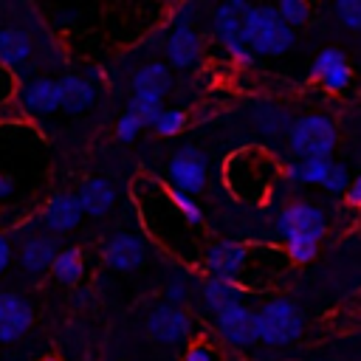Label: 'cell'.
Listing matches in <instances>:
<instances>
[{
    "instance_id": "obj_1",
    "label": "cell",
    "mask_w": 361,
    "mask_h": 361,
    "mask_svg": "<svg viewBox=\"0 0 361 361\" xmlns=\"http://www.w3.org/2000/svg\"><path fill=\"white\" fill-rule=\"evenodd\" d=\"M276 178H279V166L274 155H268L259 147H243L231 152L228 161L223 164V180L231 189V195L240 200H254V203L265 200Z\"/></svg>"
},
{
    "instance_id": "obj_2",
    "label": "cell",
    "mask_w": 361,
    "mask_h": 361,
    "mask_svg": "<svg viewBox=\"0 0 361 361\" xmlns=\"http://www.w3.org/2000/svg\"><path fill=\"white\" fill-rule=\"evenodd\" d=\"M296 31L288 28L274 6H248L243 14V45L257 56H279L288 48H293Z\"/></svg>"
},
{
    "instance_id": "obj_3",
    "label": "cell",
    "mask_w": 361,
    "mask_h": 361,
    "mask_svg": "<svg viewBox=\"0 0 361 361\" xmlns=\"http://www.w3.org/2000/svg\"><path fill=\"white\" fill-rule=\"evenodd\" d=\"M305 330V316L290 299H268L254 310V336L268 347H288Z\"/></svg>"
},
{
    "instance_id": "obj_4",
    "label": "cell",
    "mask_w": 361,
    "mask_h": 361,
    "mask_svg": "<svg viewBox=\"0 0 361 361\" xmlns=\"http://www.w3.org/2000/svg\"><path fill=\"white\" fill-rule=\"evenodd\" d=\"M336 141H338L336 124L324 113L299 116L288 127V147L296 158H330Z\"/></svg>"
},
{
    "instance_id": "obj_5",
    "label": "cell",
    "mask_w": 361,
    "mask_h": 361,
    "mask_svg": "<svg viewBox=\"0 0 361 361\" xmlns=\"http://www.w3.org/2000/svg\"><path fill=\"white\" fill-rule=\"evenodd\" d=\"M248 6H251L248 0H226L212 14V31L217 42L226 48L228 59L237 62L240 68L254 65V54L243 45V14L248 11Z\"/></svg>"
},
{
    "instance_id": "obj_6",
    "label": "cell",
    "mask_w": 361,
    "mask_h": 361,
    "mask_svg": "<svg viewBox=\"0 0 361 361\" xmlns=\"http://www.w3.org/2000/svg\"><path fill=\"white\" fill-rule=\"evenodd\" d=\"M276 234L282 237V243L285 240H307V243L319 245V240L327 234V217L316 203L293 200L279 212Z\"/></svg>"
},
{
    "instance_id": "obj_7",
    "label": "cell",
    "mask_w": 361,
    "mask_h": 361,
    "mask_svg": "<svg viewBox=\"0 0 361 361\" xmlns=\"http://www.w3.org/2000/svg\"><path fill=\"white\" fill-rule=\"evenodd\" d=\"M206 175H209L206 155L195 144H183L166 164L169 189H175L180 195H189V197H195L206 189Z\"/></svg>"
},
{
    "instance_id": "obj_8",
    "label": "cell",
    "mask_w": 361,
    "mask_h": 361,
    "mask_svg": "<svg viewBox=\"0 0 361 361\" xmlns=\"http://www.w3.org/2000/svg\"><path fill=\"white\" fill-rule=\"evenodd\" d=\"M14 104L23 116H51V113H56L59 110V85H56V79L34 76V79L20 82Z\"/></svg>"
},
{
    "instance_id": "obj_9",
    "label": "cell",
    "mask_w": 361,
    "mask_h": 361,
    "mask_svg": "<svg viewBox=\"0 0 361 361\" xmlns=\"http://www.w3.org/2000/svg\"><path fill=\"white\" fill-rule=\"evenodd\" d=\"M248 259V243H234V240H220L212 243L203 254V268L209 271V276L217 279H231L237 282L243 268Z\"/></svg>"
},
{
    "instance_id": "obj_10",
    "label": "cell",
    "mask_w": 361,
    "mask_h": 361,
    "mask_svg": "<svg viewBox=\"0 0 361 361\" xmlns=\"http://www.w3.org/2000/svg\"><path fill=\"white\" fill-rule=\"evenodd\" d=\"M147 333L161 344H183L192 333V319L183 307L158 305L147 316Z\"/></svg>"
},
{
    "instance_id": "obj_11",
    "label": "cell",
    "mask_w": 361,
    "mask_h": 361,
    "mask_svg": "<svg viewBox=\"0 0 361 361\" xmlns=\"http://www.w3.org/2000/svg\"><path fill=\"white\" fill-rule=\"evenodd\" d=\"M310 79L319 82L327 93H344L353 82V68L338 48H322L310 65Z\"/></svg>"
},
{
    "instance_id": "obj_12",
    "label": "cell",
    "mask_w": 361,
    "mask_h": 361,
    "mask_svg": "<svg viewBox=\"0 0 361 361\" xmlns=\"http://www.w3.org/2000/svg\"><path fill=\"white\" fill-rule=\"evenodd\" d=\"M34 324V310L28 299L17 293H0V341H20Z\"/></svg>"
},
{
    "instance_id": "obj_13",
    "label": "cell",
    "mask_w": 361,
    "mask_h": 361,
    "mask_svg": "<svg viewBox=\"0 0 361 361\" xmlns=\"http://www.w3.org/2000/svg\"><path fill=\"white\" fill-rule=\"evenodd\" d=\"M82 209L76 203V195L73 192H56L45 200L42 212H39V223L51 231V234H65V231H73L82 220Z\"/></svg>"
},
{
    "instance_id": "obj_14",
    "label": "cell",
    "mask_w": 361,
    "mask_h": 361,
    "mask_svg": "<svg viewBox=\"0 0 361 361\" xmlns=\"http://www.w3.org/2000/svg\"><path fill=\"white\" fill-rule=\"evenodd\" d=\"M214 327H217V333L231 347H251V344H257L254 310L245 307V305H234V307H226V310L214 313Z\"/></svg>"
},
{
    "instance_id": "obj_15",
    "label": "cell",
    "mask_w": 361,
    "mask_h": 361,
    "mask_svg": "<svg viewBox=\"0 0 361 361\" xmlns=\"http://www.w3.org/2000/svg\"><path fill=\"white\" fill-rule=\"evenodd\" d=\"M31 56H34V37L25 28H14V25L0 28V68L17 73L31 65Z\"/></svg>"
},
{
    "instance_id": "obj_16",
    "label": "cell",
    "mask_w": 361,
    "mask_h": 361,
    "mask_svg": "<svg viewBox=\"0 0 361 361\" xmlns=\"http://www.w3.org/2000/svg\"><path fill=\"white\" fill-rule=\"evenodd\" d=\"M104 262L113 268V271H133L138 268L144 259H147V248L144 243L135 237V234H113L107 243H104Z\"/></svg>"
},
{
    "instance_id": "obj_17",
    "label": "cell",
    "mask_w": 361,
    "mask_h": 361,
    "mask_svg": "<svg viewBox=\"0 0 361 361\" xmlns=\"http://www.w3.org/2000/svg\"><path fill=\"white\" fill-rule=\"evenodd\" d=\"M166 59L172 68H192L197 59H200V51H203V42H200V34L192 28V25H175L166 37ZM166 65V68H169Z\"/></svg>"
},
{
    "instance_id": "obj_18",
    "label": "cell",
    "mask_w": 361,
    "mask_h": 361,
    "mask_svg": "<svg viewBox=\"0 0 361 361\" xmlns=\"http://www.w3.org/2000/svg\"><path fill=\"white\" fill-rule=\"evenodd\" d=\"M56 85H59V110H65L71 116L87 110L96 102V85L87 76L65 73L62 79H56Z\"/></svg>"
},
{
    "instance_id": "obj_19",
    "label": "cell",
    "mask_w": 361,
    "mask_h": 361,
    "mask_svg": "<svg viewBox=\"0 0 361 361\" xmlns=\"http://www.w3.org/2000/svg\"><path fill=\"white\" fill-rule=\"evenodd\" d=\"M76 203L87 217H104L116 203V189L104 178H87L76 192Z\"/></svg>"
},
{
    "instance_id": "obj_20",
    "label": "cell",
    "mask_w": 361,
    "mask_h": 361,
    "mask_svg": "<svg viewBox=\"0 0 361 361\" xmlns=\"http://www.w3.org/2000/svg\"><path fill=\"white\" fill-rule=\"evenodd\" d=\"M169 90H172V71L164 62H147L133 73V93L135 96L164 99Z\"/></svg>"
},
{
    "instance_id": "obj_21",
    "label": "cell",
    "mask_w": 361,
    "mask_h": 361,
    "mask_svg": "<svg viewBox=\"0 0 361 361\" xmlns=\"http://www.w3.org/2000/svg\"><path fill=\"white\" fill-rule=\"evenodd\" d=\"M56 257V237L54 234H31L20 248V265L28 274H42L51 268Z\"/></svg>"
},
{
    "instance_id": "obj_22",
    "label": "cell",
    "mask_w": 361,
    "mask_h": 361,
    "mask_svg": "<svg viewBox=\"0 0 361 361\" xmlns=\"http://www.w3.org/2000/svg\"><path fill=\"white\" fill-rule=\"evenodd\" d=\"M245 288H240L237 282L231 279H217V276H209L206 285H203V305L212 310V313H220L226 307H234V305H243L245 299Z\"/></svg>"
},
{
    "instance_id": "obj_23",
    "label": "cell",
    "mask_w": 361,
    "mask_h": 361,
    "mask_svg": "<svg viewBox=\"0 0 361 361\" xmlns=\"http://www.w3.org/2000/svg\"><path fill=\"white\" fill-rule=\"evenodd\" d=\"M333 166V158H299L293 164L285 166V178L293 183V186H322L327 172Z\"/></svg>"
},
{
    "instance_id": "obj_24",
    "label": "cell",
    "mask_w": 361,
    "mask_h": 361,
    "mask_svg": "<svg viewBox=\"0 0 361 361\" xmlns=\"http://www.w3.org/2000/svg\"><path fill=\"white\" fill-rule=\"evenodd\" d=\"M48 271L54 274V279L59 285H68V288L76 285L82 279V274H85V254H82V248L71 245V248L56 251V257H54V262H51Z\"/></svg>"
},
{
    "instance_id": "obj_25",
    "label": "cell",
    "mask_w": 361,
    "mask_h": 361,
    "mask_svg": "<svg viewBox=\"0 0 361 361\" xmlns=\"http://www.w3.org/2000/svg\"><path fill=\"white\" fill-rule=\"evenodd\" d=\"M161 110H164V99H155V96H135L133 93L127 102V113L135 116L141 127H152L155 118L161 116Z\"/></svg>"
},
{
    "instance_id": "obj_26",
    "label": "cell",
    "mask_w": 361,
    "mask_h": 361,
    "mask_svg": "<svg viewBox=\"0 0 361 361\" xmlns=\"http://www.w3.org/2000/svg\"><path fill=\"white\" fill-rule=\"evenodd\" d=\"M274 11H276V17L288 25V28H302V25H307L310 23V14H313V8H310V3H305V0H282V3H276L274 6Z\"/></svg>"
},
{
    "instance_id": "obj_27",
    "label": "cell",
    "mask_w": 361,
    "mask_h": 361,
    "mask_svg": "<svg viewBox=\"0 0 361 361\" xmlns=\"http://www.w3.org/2000/svg\"><path fill=\"white\" fill-rule=\"evenodd\" d=\"M254 121L257 127L265 133V135H276V133H288L290 127V116L274 104H262L257 113H254Z\"/></svg>"
},
{
    "instance_id": "obj_28",
    "label": "cell",
    "mask_w": 361,
    "mask_h": 361,
    "mask_svg": "<svg viewBox=\"0 0 361 361\" xmlns=\"http://www.w3.org/2000/svg\"><path fill=\"white\" fill-rule=\"evenodd\" d=\"M189 124V116H186V110H180V107H164L161 110V116L155 118V133L158 135H164V138H169V135H178L183 127Z\"/></svg>"
},
{
    "instance_id": "obj_29",
    "label": "cell",
    "mask_w": 361,
    "mask_h": 361,
    "mask_svg": "<svg viewBox=\"0 0 361 361\" xmlns=\"http://www.w3.org/2000/svg\"><path fill=\"white\" fill-rule=\"evenodd\" d=\"M166 192H169V203L175 206V212L180 214V220H183L186 226H200V223H203V212H200V206L195 203V197L180 195V192H175V189H166Z\"/></svg>"
},
{
    "instance_id": "obj_30",
    "label": "cell",
    "mask_w": 361,
    "mask_h": 361,
    "mask_svg": "<svg viewBox=\"0 0 361 361\" xmlns=\"http://www.w3.org/2000/svg\"><path fill=\"white\" fill-rule=\"evenodd\" d=\"M333 11H336V17L344 28H350V31L361 28V3L358 0H336Z\"/></svg>"
},
{
    "instance_id": "obj_31",
    "label": "cell",
    "mask_w": 361,
    "mask_h": 361,
    "mask_svg": "<svg viewBox=\"0 0 361 361\" xmlns=\"http://www.w3.org/2000/svg\"><path fill=\"white\" fill-rule=\"evenodd\" d=\"M347 183H350V172H347V166L333 161V166H330L324 183H322V189H327L330 195H341V192L347 189Z\"/></svg>"
},
{
    "instance_id": "obj_32",
    "label": "cell",
    "mask_w": 361,
    "mask_h": 361,
    "mask_svg": "<svg viewBox=\"0 0 361 361\" xmlns=\"http://www.w3.org/2000/svg\"><path fill=\"white\" fill-rule=\"evenodd\" d=\"M17 90H20V79H17V73L8 71V68H0V107L14 104Z\"/></svg>"
},
{
    "instance_id": "obj_33",
    "label": "cell",
    "mask_w": 361,
    "mask_h": 361,
    "mask_svg": "<svg viewBox=\"0 0 361 361\" xmlns=\"http://www.w3.org/2000/svg\"><path fill=\"white\" fill-rule=\"evenodd\" d=\"M138 133H141L138 118H135V116H130V113H121V116H118V121H116V138H118V141H124V144H130V141H135V138H138Z\"/></svg>"
},
{
    "instance_id": "obj_34",
    "label": "cell",
    "mask_w": 361,
    "mask_h": 361,
    "mask_svg": "<svg viewBox=\"0 0 361 361\" xmlns=\"http://www.w3.org/2000/svg\"><path fill=\"white\" fill-rule=\"evenodd\" d=\"M186 279L183 276H172L169 279V285H166V299H169V305H175V307H180L183 302H186Z\"/></svg>"
},
{
    "instance_id": "obj_35",
    "label": "cell",
    "mask_w": 361,
    "mask_h": 361,
    "mask_svg": "<svg viewBox=\"0 0 361 361\" xmlns=\"http://www.w3.org/2000/svg\"><path fill=\"white\" fill-rule=\"evenodd\" d=\"M183 361H214V350L209 344H203V341H195V344L186 347Z\"/></svg>"
},
{
    "instance_id": "obj_36",
    "label": "cell",
    "mask_w": 361,
    "mask_h": 361,
    "mask_svg": "<svg viewBox=\"0 0 361 361\" xmlns=\"http://www.w3.org/2000/svg\"><path fill=\"white\" fill-rule=\"evenodd\" d=\"M341 195H344V203H347L350 209L361 206V178H350V183H347V189H344Z\"/></svg>"
},
{
    "instance_id": "obj_37",
    "label": "cell",
    "mask_w": 361,
    "mask_h": 361,
    "mask_svg": "<svg viewBox=\"0 0 361 361\" xmlns=\"http://www.w3.org/2000/svg\"><path fill=\"white\" fill-rule=\"evenodd\" d=\"M14 189H17V180H14V175H8V172H0V197H11V195H14Z\"/></svg>"
},
{
    "instance_id": "obj_38",
    "label": "cell",
    "mask_w": 361,
    "mask_h": 361,
    "mask_svg": "<svg viewBox=\"0 0 361 361\" xmlns=\"http://www.w3.org/2000/svg\"><path fill=\"white\" fill-rule=\"evenodd\" d=\"M8 262H11V243H8V237L0 234V274L8 268Z\"/></svg>"
},
{
    "instance_id": "obj_39",
    "label": "cell",
    "mask_w": 361,
    "mask_h": 361,
    "mask_svg": "<svg viewBox=\"0 0 361 361\" xmlns=\"http://www.w3.org/2000/svg\"><path fill=\"white\" fill-rule=\"evenodd\" d=\"M42 361H59V358H54V355H48V358H42Z\"/></svg>"
}]
</instances>
